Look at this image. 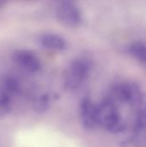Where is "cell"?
Instances as JSON below:
<instances>
[{"mask_svg": "<svg viewBox=\"0 0 146 147\" xmlns=\"http://www.w3.org/2000/svg\"><path fill=\"white\" fill-rule=\"evenodd\" d=\"M98 125L112 134H120L126 128V122L122 118L118 104L110 97L105 98L97 105Z\"/></svg>", "mask_w": 146, "mask_h": 147, "instance_id": "1", "label": "cell"}, {"mask_svg": "<svg viewBox=\"0 0 146 147\" xmlns=\"http://www.w3.org/2000/svg\"><path fill=\"white\" fill-rule=\"evenodd\" d=\"M92 69V63L86 58H76L67 65L64 73V84L68 90L79 88L88 78Z\"/></svg>", "mask_w": 146, "mask_h": 147, "instance_id": "2", "label": "cell"}, {"mask_svg": "<svg viewBox=\"0 0 146 147\" xmlns=\"http://www.w3.org/2000/svg\"><path fill=\"white\" fill-rule=\"evenodd\" d=\"M142 96L143 93L139 84L133 82H125L113 87L108 97L117 104L125 103L135 106Z\"/></svg>", "mask_w": 146, "mask_h": 147, "instance_id": "3", "label": "cell"}, {"mask_svg": "<svg viewBox=\"0 0 146 147\" xmlns=\"http://www.w3.org/2000/svg\"><path fill=\"white\" fill-rule=\"evenodd\" d=\"M56 16L61 24L69 28H77L83 21L79 8L72 2L60 3L56 9Z\"/></svg>", "mask_w": 146, "mask_h": 147, "instance_id": "4", "label": "cell"}, {"mask_svg": "<svg viewBox=\"0 0 146 147\" xmlns=\"http://www.w3.org/2000/svg\"><path fill=\"white\" fill-rule=\"evenodd\" d=\"M14 62L23 71L29 73H35L40 71L41 63L37 55L26 49L16 50L12 54Z\"/></svg>", "mask_w": 146, "mask_h": 147, "instance_id": "5", "label": "cell"}, {"mask_svg": "<svg viewBox=\"0 0 146 147\" xmlns=\"http://www.w3.org/2000/svg\"><path fill=\"white\" fill-rule=\"evenodd\" d=\"M80 120L83 127L88 130H92L98 126L97 105H96L89 98H84L81 102Z\"/></svg>", "mask_w": 146, "mask_h": 147, "instance_id": "6", "label": "cell"}, {"mask_svg": "<svg viewBox=\"0 0 146 147\" xmlns=\"http://www.w3.org/2000/svg\"><path fill=\"white\" fill-rule=\"evenodd\" d=\"M38 43L44 49L53 52L63 51L67 47V42L63 36L51 32L40 34L38 38Z\"/></svg>", "mask_w": 146, "mask_h": 147, "instance_id": "7", "label": "cell"}, {"mask_svg": "<svg viewBox=\"0 0 146 147\" xmlns=\"http://www.w3.org/2000/svg\"><path fill=\"white\" fill-rule=\"evenodd\" d=\"M134 107L136 110L134 134H136L146 130V94H143Z\"/></svg>", "mask_w": 146, "mask_h": 147, "instance_id": "8", "label": "cell"}, {"mask_svg": "<svg viewBox=\"0 0 146 147\" xmlns=\"http://www.w3.org/2000/svg\"><path fill=\"white\" fill-rule=\"evenodd\" d=\"M128 52L130 55L138 62L146 65V42L136 40L129 45Z\"/></svg>", "mask_w": 146, "mask_h": 147, "instance_id": "9", "label": "cell"}, {"mask_svg": "<svg viewBox=\"0 0 146 147\" xmlns=\"http://www.w3.org/2000/svg\"><path fill=\"white\" fill-rule=\"evenodd\" d=\"M13 96L10 95L0 84V119L8 115L12 109Z\"/></svg>", "mask_w": 146, "mask_h": 147, "instance_id": "10", "label": "cell"}, {"mask_svg": "<svg viewBox=\"0 0 146 147\" xmlns=\"http://www.w3.org/2000/svg\"><path fill=\"white\" fill-rule=\"evenodd\" d=\"M49 106H50V97L46 94L40 95L34 101V109L36 112L43 113L48 109Z\"/></svg>", "mask_w": 146, "mask_h": 147, "instance_id": "11", "label": "cell"}, {"mask_svg": "<svg viewBox=\"0 0 146 147\" xmlns=\"http://www.w3.org/2000/svg\"><path fill=\"white\" fill-rule=\"evenodd\" d=\"M119 147H142V140L133 136V139L123 142Z\"/></svg>", "mask_w": 146, "mask_h": 147, "instance_id": "12", "label": "cell"}, {"mask_svg": "<svg viewBox=\"0 0 146 147\" xmlns=\"http://www.w3.org/2000/svg\"><path fill=\"white\" fill-rule=\"evenodd\" d=\"M9 0H0V9H2L8 2Z\"/></svg>", "mask_w": 146, "mask_h": 147, "instance_id": "13", "label": "cell"}, {"mask_svg": "<svg viewBox=\"0 0 146 147\" xmlns=\"http://www.w3.org/2000/svg\"><path fill=\"white\" fill-rule=\"evenodd\" d=\"M59 1H60V3H62V2H71V0H59Z\"/></svg>", "mask_w": 146, "mask_h": 147, "instance_id": "14", "label": "cell"}]
</instances>
